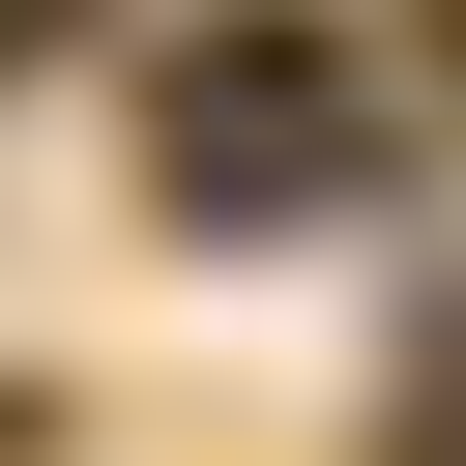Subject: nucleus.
I'll return each mask as SVG.
<instances>
[{"instance_id":"3","label":"nucleus","mask_w":466,"mask_h":466,"mask_svg":"<svg viewBox=\"0 0 466 466\" xmlns=\"http://www.w3.org/2000/svg\"><path fill=\"white\" fill-rule=\"evenodd\" d=\"M58 29H87V0H0V58H58Z\"/></svg>"},{"instance_id":"4","label":"nucleus","mask_w":466,"mask_h":466,"mask_svg":"<svg viewBox=\"0 0 466 466\" xmlns=\"http://www.w3.org/2000/svg\"><path fill=\"white\" fill-rule=\"evenodd\" d=\"M437 87H466V0H437Z\"/></svg>"},{"instance_id":"2","label":"nucleus","mask_w":466,"mask_h":466,"mask_svg":"<svg viewBox=\"0 0 466 466\" xmlns=\"http://www.w3.org/2000/svg\"><path fill=\"white\" fill-rule=\"evenodd\" d=\"M408 466H466V320H437V350H408Z\"/></svg>"},{"instance_id":"1","label":"nucleus","mask_w":466,"mask_h":466,"mask_svg":"<svg viewBox=\"0 0 466 466\" xmlns=\"http://www.w3.org/2000/svg\"><path fill=\"white\" fill-rule=\"evenodd\" d=\"M350 146H379V116H350L320 29H204V58H175V204H350Z\"/></svg>"}]
</instances>
